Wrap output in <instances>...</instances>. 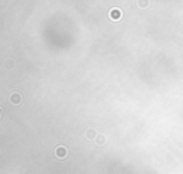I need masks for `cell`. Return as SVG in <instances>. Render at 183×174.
I'll use <instances>...</instances> for the list:
<instances>
[{
  "mask_svg": "<svg viewBox=\"0 0 183 174\" xmlns=\"http://www.w3.org/2000/svg\"><path fill=\"white\" fill-rule=\"evenodd\" d=\"M109 16H110V19H112L113 22H119L122 19V10L117 9V7H113V9H110V12H109Z\"/></svg>",
  "mask_w": 183,
  "mask_h": 174,
  "instance_id": "7a4b0ae2",
  "label": "cell"
},
{
  "mask_svg": "<svg viewBox=\"0 0 183 174\" xmlns=\"http://www.w3.org/2000/svg\"><path fill=\"white\" fill-rule=\"evenodd\" d=\"M95 143H96V146H99V147H103V146H106V143H107V137H106L105 134L99 133V136L96 137Z\"/></svg>",
  "mask_w": 183,
  "mask_h": 174,
  "instance_id": "277c9868",
  "label": "cell"
},
{
  "mask_svg": "<svg viewBox=\"0 0 183 174\" xmlns=\"http://www.w3.org/2000/svg\"><path fill=\"white\" fill-rule=\"evenodd\" d=\"M97 136H99V133L96 131V128H87V130H86V137H87L89 140H96Z\"/></svg>",
  "mask_w": 183,
  "mask_h": 174,
  "instance_id": "5b68a950",
  "label": "cell"
},
{
  "mask_svg": "<svg viewBox=\"0 0 183 174\" xmlns=\"http://www.w3.org/2000/svg\"><path fill=\"white\" fill-rule=\"evenodd\" d=\"M54 156H56V158H59V160H65L66 157L69 156V150L66 146H57V147L54 148Z\"/></svg>",
  "mask_w": 183,
  "mask_h": 174,
  "instance_id": "6da1fadb",
  "label": "cell"
},
{
  "mask_svg": "<svg viewBox=\"0 0 183 174\" xmlns=\"http://www.w3.org/2000/svg\"><path fill=\"white\" fill-rule=\"evenodd\" d=\"M9 101H10L12 104H20L22 101H23V99H22V94L17 93V91L12 93L10 96H9Z\"/></svg>",
  "mask_w": 183,
  "mask_h": 174,
  "instance_id": "3957f363",
  "label": "cell"
}]
</instances>
